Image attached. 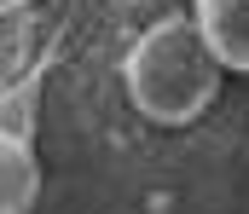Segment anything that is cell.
I'll return each mask as SVG.
<instances>
[{
  "label": "cell",
  "mask_w": 249,
  "mask_h": 214,
  "mask_svg": "<svg viewBox=\"0 0 249 214\" xmlns=\"http://www.w3.org/2000/svg\"><path fill=\"white\" fill-rule=\"evenodd\" d=\"M197 29L226 70H249V0H197Z\"/></svg>",
  "instance_id": "obj_2"
},
{
  "label": "cell",
  "mask_w": 249,
  "mask_h": 214,
  "mask_svg": "<svg viewBox=\"0 0 249 214\" xmlns=\"http://www.w3.org/2000/svg\"><path fill=\"white\" fill-rule=\"evenodd\" d=\"M220 70L226 64L209 52L203 29L191 17H180V12H168V17H157L133 41V52H127V64H122V81H127V99L139 104L145 122L186 128V122H197L214 104Z\"/></svg>",
  "instance_id": "obj_1"
},
{
  "label": "cell",
  "mask_w": 249,
  "mask_h": 214,
  "mask_svg": "<svg viewBox=\"0 0 249 214\" xmlns=\"http://www.w3.org/2000/svg\"><path fill=\"white\" fill-rule=\"evenodd\" d=\"M6 145H0V156H6V191H0V214H23L35 203V191H41V168H35V156H29V139H23V104L12 99V110H6Z\"/></svg>",
  "instance_id": "obj_3"
}]
</instances>
